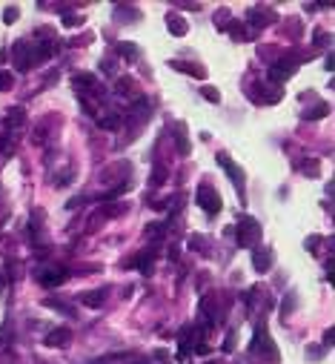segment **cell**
Here are the masks:
<instances>
[{
  "label": "cell",
  "mask_w": 335,
  "mask_h": 364,
  "mask_svg": "<svg viewBox=\"0 0 335 364\" xmlns=\"http://www.w3.org/2000/svg\"><path fill=\"white\" fill-rule=\"evenodd\" d=\"M83 17H63V26H80Z\"/></svg>",
  "instance_id": "obj_20"
},
{
  "label": "cell",
  "mask_w": 335,
  "mask_h": 364,
  "mask_svg": "<svg viewBox=\"0 0 335 364\" xmlns=\"http://www.w3.org/2000/svg\"><path fill=\"white\" fill-rule=\"evenodd\" d=\"M247 20H249V23H255V26H267L270 20H275V15H272V12H264V9H252Z\"/></svg>",
  "instance_id": "obj_9"
},
{
  "label": "cell",
  "mask_w": 335,
  "mask_h": 364,
  "mask_svg": "<svg viewBox=\"0 0 335 364\" xmlns=\"http://www.w3.org/2000/svg\"><path fill=\"white\" fill-rule=\"evenodd\" d=\"M163 175H166V169H158V172L152 175V184H163Z\"/></svg>",
  "instance_id": "obj_21"
},
{
  "label": "cell",
  "mask_w": 335,
  "mask_h": 364,
  "mask_svg": "<svg viewBox=\"0 0 335 364\" xmlns=\"http://www.w3.org/2000/svg\"><path fill=\"white\" fill-rule=\"evenodd\" d=\"M72 83H75V86H95V78H89V75H78Z\"/></svg>",
  "instance_id": "obj_16"
},
{
  "label": "cell",
  "mask_w": 335,
  "mask_h": 364,
  "mask_svg": "<svg viewBox=\"0 0 335 364\" xmlns=\"http://www.w3.org/2000/svg\"><path fill=\"white\" fill-rule=\"evenodd\" d=\"M218 164L226 169V172H229V178H232V187L238 190V195L244 198V169H241V167H235V161L229 158L226 152H218Z\"/></svg>",
  "instance_id": "obj_4"
},
{
  "label": "cell",
  "mask_w": 335,
  "mask_h": 364,
  "mask_svg": "<svg viewBox=\"0 0 335 364\" xmlns=\"http://www.w3.org/2000/svg\"><path fill=\"white\" fill-rule=\"evenodd\" d=\"M166 20H169V23H166V26H169V32H172L175 37L186 35V23H183V17H178V15H169Z\"/></svg>",
  "instance_id": "obj_10"
},
{
  "label": "cell",
  "mask_w": 335,
  "mask_h": 364,
  "mask_svg": "<svg viewBox=\"0 0 335 364\" xmlns=\"http://www.w3.org/2000/svg\"><path fill=\"white\" fill-rule=\"evenodd\" d=\"M261 241V226L255 218H241L238 224V244L241 247H255Z\"/></svg>",
  "instance_id": "obj_1"
},
{
  "label": "cell",
  "mask_w": 335,
  "mask_h": 364,
  "mask_svg": "<svg viewBox=\"0 0 335 364\" xmlns=\"http://www.w3.org/2000/svg\"><path fill=\"white\" fill-rule=\"evenodd\" d=\"M37 278H40V284H46V287H58L69 278V272H66V269H46V272H40Z\"/></svg>",
  "instance_id": "obj_6"
},
{
  "label": "cell",
  "mask_w": 335,
  "mask_h": 364,
  "mask_svg": "<svg viewBox=\"0 0 335 364\" xmlns=\"http://www.w3.org/2000/svg\"><path fill=\"white\" fill-rule=\"evenodd\" d=\"M327 115H329V103H318V106L304 112V121H315V118H327Z\"/></svg>",
  "instance_id": "obj_12"
},
{
  "label": "cell",
  "mask_w": 335,
  "mask_h": 364,
  "mask_svg": "<svg viewBox=\"0 0 335 364\" xmlns=\"http://www.w3.org/2000/svg\"><path fill=\"white\" fill-rule=\"evenodd\" d=\"M272 264V249H252V267L255 272H267Z\"/></svg>",
  "instance_id": "obj_5"
},
{
  "label": "cell",
  "mask_w": 335,
  "mask_h": 364,
  "mask_svg": "<svg viewBox=\"0 0 335 364\" xmlns=\"http://www.w3.org/2000/svg\"><path fill=\"white\" fill-rule=\"evenodd\" d=\"M201 92H204V95H206V101H212V103H218V101H221V95L215 92V86H204Z\"/></svg>",
  "instance_id": "obj_17"
},
{
  "label": "cell",
  "mask_w": 335,
  "mask_h": 364,
  "mask_svg": "<svg viewBox=\"0 0 335 364\" xmlns=\"http://www.w3.org/2000/svg\"><path fill=\"white\" fill-rule=\"evenodd\" d=\"M175 144L178 149H181L183 155H189V141H186V135H183V126H178V135H175Z\"/></svg>",
  "instance_id": "obj_13"
},
{
  "label": "cell",
  "mask_w": 335,
  "mask_h": 364,
  "mask_svg": "<svg viewBox=\"0 0 335 364\" xmlns=\"http://www.w3.org/2000/svg\"><path fill=\"white\" fill-rule=\"evenodd\" d=\"M198 204H201V210H206L209 215H215V212L221 210V195L212 190L209 184H201V187H198Z\"/></svg>",
  "instance_id": "obj_2"
},
{
  "label": "cell",
  "mask_w": 335,
  "mask_h": 364,
  "mask_svg": "<svg viewBox=\"0 0 335 364\" xmlns=\"http://www.w3.org/2000/svg\"><path fill=\"white\" fill-rule=\"evenodd\" d=\"M321 244V235H313V238H306V247L313 249V247H318Z\"/></svg>",
  "instance_id": "obj_22"
},
{
  "label": "cell",
  "mask_w": 335,
  "mask_h": 364,
  "mask_svg": "<svg viewBox=\"0 0 335 364\" xmlns=\"http://www.w3.org/2000/svg\"><path fill=\"white\" fill-rule=\"evenodd\" d=\"M292 72H295V66H292L290 60H284V63H278V66H270V78L272 80H286Z\"/></svg>",
  "instance_id": "obj_8"
},
{
  "label": "cell",
  "mask_w": 335,
  "mask_h": 364,
  "mask_svg": "<svg viewBox=\"0 0 335 364\" xmlns=\"http://www.w3.org/2000/svg\"><path fill=\"white\" fill-rule=\"evenodd\" d=\"M178 72H186V75H195V78H201L204 75V69H195V63H175Z\"/></svg>",
  "instance_id": "obj_14"
},
{
  "label": "cell",
  "mask_w": 335,
  "mask_h": 364,
  "mask_svg": "<svg viewBox=\"0 0 335 364\" xmlns=\"http://www.w3.org/2000/svg\"><path fill=\"white\" fill-rule=\"evenodd\" d=\"M249 350H252V353H264L267 358L278 361V350H275V344H272L270 338H267V330H264V327H258V330H255V338H252Z\"/></svg>",
  "instance_id": "obj_3"
},
{
  "label": "cell",
  "mask_w": 335,
  "mask_h": 364,
  "mask_svg": "<svg viewBox=\"0 0 335 364\" xmlns=\"http://www.w3.org/2000/svg\"><path fill=\"white\" fill-rule=\"evenodd\" d=\"M12 83H15L12 72H3V69H0V92H6V89H12Z\"/></svg>",
  "instance_id": "obj_15"
},
{
  "label": "cell",
  "mask_w": 335,
  "mask_h": 364,
  "mask_svg": "<svg viewBox=\"0 0 335 364\" xmlns=\"http://www.w3.org/2000/svg\"><path fill=\"white\" fill-rule=\"evenodd\" d=\"M121 52H124L126 58H135V55H138V49H135V46H129V43H124V46H121Z\"/></svg>",
  "instance_id": "obj_19"
},
{
  "label": "cell",
  "mask_w": 335,
  "mask_h": 364,
  "mask_svg": "<svg viewBox=\"0 0 335 364\" xmlns=\"http://www.w3.org/2000/svg\"><path fill=\"white\" fill-rule=\"evenodd\" d=\"M3 20H6V23H15V20H17V9L9 6L6 12H3Z\"/></svg>",
  "instance_id": "obj_18"
},
{
  "label": "cell",
  "mask_w": 335,
  "mask_h": 364,
  "mask_svg": "<svg viewBox=\"0 0 335 364\" xmlns=\"http://www.w3.org/2000/svg\"><path fill=\"white\" fill-rule=\"evenodd\" d=\"M201 244H204V241H201V235H192V238H189V247H192V249H198Z\"/></svg>",
  "instance_id": "obj_23"
},
{
  "label": "cell",
  "mask_w": 335,
  "mask_h": 364,
  "mask_svg": "<svg viewBox=\"0 0 335 364\" xmlns=\"http://www.w3.org/2000/svg\"><path fill=\"white\" fill-rule=\"evenodd\" d=\"M80 301L86 307H101L103 304V290H92V292H83L80 295Z\"/></svg>",
  "instance_id": "obj_11"
},
{
  "label": "cell",
  "mask_w": 335,
  "mask_h": 364,
  "mask_svg": "<svg viewBox=\"0 0 335 364\" xmlns=\"http://www.w3.org/2000/svg\"><path fill=\"white\" fill-rule=\"evenodd\" d=\"M69 342H72V333L66 327H58L46 335V344H49V347H63V344H69Z\"/></svg>",
  "instance_id": "obj_7"
}]
</instances>
